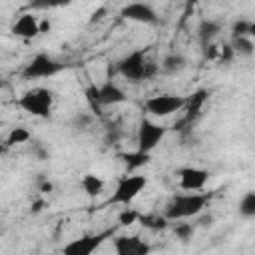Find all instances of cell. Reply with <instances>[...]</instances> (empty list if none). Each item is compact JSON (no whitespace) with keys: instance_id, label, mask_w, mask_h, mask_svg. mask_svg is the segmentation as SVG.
I'll use <instances>...</instances> for the list:
<instances>
[{"instance_id":"83f0119b","label":"cell","mask_w":255,"mask_h":255,"mask_svg":"<svg viewBox=\"0 0 255 255\" xmlns=\"http://www.w3.org/2000/svg\"><path fill=\"white\" fill-rule=\"evenodd\" d=\"M32 153H34V155H36L40 161L48 159V155H50V153H48V149H46V147H42L40 143H34V145H32Z\"/></svg>"},{"instance_id":"1f68e13d","label":"cell","mask_w":255,"mask_h":255,"mask_svg":"<svg viewBox=\"0 0 255 255\" xmlns=\"http://www.w3.org/2000/svg\"><path fill=\"white\" fill-rule=\"evenodd\" d=\"M42 205H44L42 201H36V203H34V207H32V211H34V213H38V211L42 209Z\"/></svg>"},{"instance_id":"cb8c5ba5","label":"cell","mask_w":255,"mask_h":255,"mask_svg":"<svg viewBox=\"0 0 255 255\" xmlns=\"http://www.w3.org/2000/svg\"><path fill=\"white\" fill-rule=\"evenodd\" d=\"M193 233H195V227L191 225V223H183V221H175V225H173V235L179 239V241H189L191 237H193Z\"/></svg>"},{"instance_id":"7402d4cb","label":"cell","mask_w":255,"mask_h":255,"mask_svg":"<svg viewBox=\"0 0 255 255\" xmlns=\"http://www.w3.org/2000/svg\"><path fill=\"white\" fill-rule=\"evenodd\" d=\"M237 211L245 219H255V191H247V193L241 195Z\"/></svg>"},{"instance_id":"2e32d148","label":"cell","mask_w":255,"mask_h":255,"mask_svg":"<svg viewBox=\"0 0 255 255\" xmlns=\"http://www.w3.org/2000/svg\"><path fill=\"white\" fill-rule=\"evenodd\" d=\"M159 68H161L163 74L175 76V74H179V72H183L187 68V58L181 52H169L167 56H163Z\"/></svg>"},{"instance_id":"8fae6325","label":"cell","mask_w":255,"mask_h":255,"mask_svg":"<svg viewBox=\"0 0 255 255\" xmlns=\"http://www.w3.org/2000/svg\"><path fill=\"white\" fill-rule=\"evenodd\" d=\"M116 255H149L151 245L139 235H116L112 237Z\"/></svg>"},{"instance_id":"603a6c76","label":"cell","mask_w":255,"mask_h":255,"mask_svg":"<svg viewBox=\"0 0 255 255\" xmlns=\"http://www.w3.org/2000/svg\"><path fill=\"white\" fill-rule=\"evenodd\" d=\"M139 211L137 209H131V207H124L122 211H120V215H118V223L122 225V227H129V225H133V223H139Z\"/></svg>"},{"instance_id":"f546056e","label":"cell","mask_w":255,"mask_h":255,"mask_svg":"<svg viewBox=\"0 0 255 255\" xmlns=\"http://www.w3.org/2000/svg\"><path fill=\"white\" fill-rule=\"evenodd\" d=\"M52 189H54V185H52V181H44V183L40 185V191H42V193H50Z\"/></svg>"},{"instance_id":"ac0fdd59","label":"cell","mask_w":255,"mask_h":255,"mask_svg":"<svg viewBox=\"0 0 255 255\" xmlns=\"http://www.w3.org/2000/svg\"><path fill=\"white\" fill-rule=\"evenodd\" d=\"M139 223L143 229H149V231H163L169 227V219L159 213V211H149V213H141L139 215Z\"/></svg>"},{"instance_id":"4316f807","label":"cell","mask_w":255,"mask_h":255,"mask_svg":"<svg viewBox=\"0 0 255 255\" xmlns=\"http://www.w3.org/2000/svg\"><path fill=\"white\" fill-rule=\"evenodd\" d=\"M233 56H235V52H233L231 44H225V46H223V50L219 52V62L227 64V62H231V60H233Z\"/></svg>"},{"instance_id":"f1b7e54d","label":"cell","mask_w":255,"mask_h":255,"mask_svg":"<svg viewBox=\"0 0 255 255\" xmlns=\"http://www.w3.org/2000/svg\"><path fill=\"white\" fill-rule=\"evenodd\" d=\"M50 30H52V22H50L48 18L40 20V32H42V34H48Z\"/></svg>"},{"instance_id":"9a60e30c","label":"cell","mask_w":255,"mask_h":255,"mask_svg":"<svg viewBox=\"0 0 255 255\" xmlns=\"http://www.w3.org/2000/svg\"><path fill=\"white\" fill-rule=\"evenodd\" d=\"M221 34V22L219 20H213V18H203L197 26V38H199V44L203 48L211 46L213 40Z\"/></svg>"},{"instance_id":"4fadbf2b","label":"cell","mask_w":255,"mask_h":255,"mask_svg":"<svg viewBox=\"0 0 255 255\" xmlns=\"http://www.w3.org/2000/svg\"><path fill=\"white\" fill-rule=\"evenodd\" d=\"M209 100V92L205 90V88H199V90H195L191 96H187V106H185V116L177 122V126H175V129H183V128H191V124L197 120V116L201 114V110H203V106H205V102Z\"/></svg>"},{"instance_id":"9c48e42d","label":"cell","mask_w":255,"mask_h":255,"mask_svg":"<svg viewBox=\"0 0 255 255\" xmlns=\"http://www.w3.org/2000/svg\"><path fill=\"white\" fill-rule=\"evenodd\" d=\"M64 70V64L54 60L52 56L40 52L36 56H32L28 60V64L22 70V78L24 80H42V78H54L56 74H60Z\"/></svg>"},{"instance_id":"30bf717a","label":"cell","mask_w":255,"mask_h":255,"mask_svg":"<svg viewBox=\"0 0 255 255\" xmlns=\"http://www.w3.org/2000/svg\"><path fill=\"white\" fill-rule=\"evenodd\" d=\"M209 181V171L197 165H187L177 171V183L183 191H203Z\"/></svg>"},{"instance_id":"484cf974","label":"cell","mask_w":255,"mask_h":255,"mask_svg":"<svg viewBox=\"0 0 255 255\" xmlns=\"http://www.w3.org/2000/svg\"><path fill=\"white\" fill-rule=\"evenodd\" d=\"M92 122H94V114H78V116L74 118L72 126H74L76 129H88V128L92 126Z\"/></svg>"},{"instance_id":"7c38bea8","label":"cell","mask_w":255,"mask_h":255,"mask_svg":"<svg viewBox=\"0 0 255 255\" xmlns=\"http://www.w3.org/2000/svg\"><path fill=\"white\" fill-rule=\"evenodd\" d=\"M120 16L129 22H137V24H157L159 20L155 8L147 2H129L122 8Z\"/></svg>"},{"instance_id":"d6986e66","label":"cell","mask_w":255,"mask_h":255,"mask_svg":"<svg viewBox=\"0 0 255 255\" xmlns=\"http://www.w3.org/2000/svg\"><path fill=\"white\" fill-rule=\"evenodd\" d=\"M80 187H82V191L88 195V197H98L102 191H104V187H106V181H104V177H100L98 173H86L82 179H80Z\"/></svg>"},{"instance_id":"5bb4252c","label":"cell","mask_w":255,"mask_h":255,"mask_svg":"<svg viewBox=\"0 0 255 255\" xmlns=\"http://www.w3.org/2000/svg\"><path fill=\"white\" fill-rule=\"evenodd\" d=\"M12 34L22 38V40H34L38 38L42 32H40V18L34 16L32 12H24L20 14L14 24H12Z\"/></svg>"},{"instance_id":"3957f363","label":"cell","mask_w":255,"mask_h":255,"mask_svg":"<svg viewBox=\"0 0 255 255\" xmlns=\"http://www.w3.org/2000/svg\"><path fill=\"white\" fill-rule=\"evenodd\" d=\"M84 96L92 108L94 114H102V108L106 106H118V104H124L128 100L124 88L120 84H116L112 78L106 80L104 84H90L86 90H84Z\"/></svg>"},{"instance_id":"ffe728a7","label":"cell","mask_w":255,"mask_h":255,"mask_svg":"<svg viewBox=\"0 0 255 255\" xmlns=\"http://www.w3.org/2000/svg\"><path fill=\"white\" fill-rule=\"evenodd\" d=\"M231 48L235 52V56H253L255 54V42L249 38V36H241V38H231Z\"/></svg>"},{"instance_id":"44dd1931","label":"cell","mask_w":255,"mask_h":255,"mask_svg":"<svg viewBox=\"0 0 255 255\" xmlns=\"http://www.w3.org/2000/svg\"><path fill=\"white\" fill-rule=\"evenodd\" d=\"M32 139V133L30 129L18 126V128H12L6 135V147H14V145H22V143H28Z\"/></svg>"},{"instance_id":"e0dca14e","label":"cell","mask_w":255,"mask_h":255,"mask_svg":"<svg viewBox=\"0 0 255 255\" xmlns=\"http://www.w3.org/2000/svg\"><path fill=\"white\" fill-rule=\"evenodd\" d=\"M120 159L124 161L126 173H133V171H137L139 167H143V165L149 163L151 153H143V151H139V149H133V151L120 153Z\"/></svg>"},{"instance_id":"8992f818","label":"cell","mask_w":255,"mask_h":255,"mask_svg":"<svg viewBox=\"0 0 255 255\" xmlns=\"http://www.w3.org/2000/svg\"><path fill=\"white\" fill-rule=\"evenodd\" d=\"M185 106H187V96H179V94H157L143 102V108L151 118H167L171 114L183 112Z\"/></svg>"},{"instance_id":"277c9868","label":"cell","mask_w":255,"mask_h":255,"mask_svg":"<svg viewBox=\"0 0 255 255\" xmlns=\"http://www.w3.org/2000/svg\"><path fill=\"white\" fill-rule=\"evenodd\" d=\"M18 106L34 118H50L54 108V92L50 88L36 86L32 90H26L18 98Z\"/></svg>"},{"instance_id":"5b68a950","label":"cell","mask_w":255,"mask_h":255,"mask_svg":"<svg viewBox=\"0 0 255 255\" xmlns=\"http://www.w3.org/2000/svg\"><path fill=\"white\" fill-rule=\"evenodd\" d=\"M145 187H147V177H145V175H139V173H126V175L118 181V185H116V189L112 191L108 203H110V205H126V207H129V203H131Z\"/></svg>"},{"instance_id":"4dcf8cb0","label":"cell","mask_w":255,"mask_h":255,"mask_svg":"<svg viewBox=\"0 0 255 255\" xmlns=\"http://www.w3.org/2000/svg\"><path fill=\"white\" fill-rule=\"evenodd\" d=\"M249 38L255 42V20H251V26H249Z\"/></svg>"},{"instance_id":"6da1fadb","label":"cell","mask_w":255,"mask_h":255,"mask_svg":"<svg viewBox=\"0 0 255 255\" xmlns=\"http://www.w3.org/2000/svg\"><path fill=\"white\" fill-rule=\"evenodd\" d=\"M209 203V195L203 191H183V193H175L167 205L163 207V215L169 221H183V219H191L197 217Z\"/></svg>"},{"instance_id":"d4e9b609","label":"cell","mask_w":255,"mask_h":255,"mask_svg":"<svg viewBox=\"0 0 255 255\" xmlns=\"http://www.w3.org/2000/svg\"><path fill=\"white\" fill-rule=\"evenodd\" d=\"M249 26H251V20H245V18L235 20V22H233V26H231V38L249 36Z\"/></svg>"},{"instance_id":"52a82bcc","label":"cell","mask_w":255,"mask_h":255,"mask_svg":"<svg viewBox=\"0 0 255 255\" xmlns=\"http://www.w3.org/2000/svg\"><path fill=\"white\" fill-rule=\"evenodd\" d=\"M110 237H114L112 229H106L100 233H84L80 237L70 239L62 247V255H94Z\"/></svg>"},{"instance_id":"7a4b0ae2","label":"cell","mask_w":255,"mask_h":255,"mask_svg":"<svg viewBox=\"0 0 255 255\" xmlns=\"http://www.w3.org/2000/svg\"><path fill=\"white\" fill-rule=\"evenodd\" d=\"M116 70H118V74L126 82L137 84V82H143V80L153 78L157 74L159 66L147 58V52L145 50H131L129 54H126L116 64Z\"/></svg>"},{"instance_id":"ba28073f","label":"cell","mask_w":255,"mask_h":255,"mask_svg":"<svg viewBox=\"0 0 255 255\" xmlns=\"http://www.w3.org/2000/svg\"><path fill=\"white\" fill-rule=\"evenodd\" d=\"M167 128L149 120V118H141L139 126H137V133H135V149L143 151V153H151L165 137Z\"/></svg>"}]
</instances>
